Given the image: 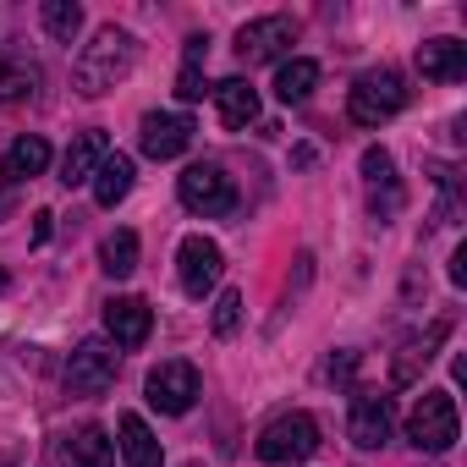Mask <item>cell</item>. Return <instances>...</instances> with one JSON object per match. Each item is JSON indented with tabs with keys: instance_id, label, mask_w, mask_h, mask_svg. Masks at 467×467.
<instances>
[{
	"instance_id": "1",
	"label": "cell",
	"mask_w": 467,
	"mask_h": 467,
	"mask_svg": "<svg viewBox=\"0 0 467 467\" xmlns=\"http://www.w3.org/2000/svg\"><path fill=\"white\" fill-rule=\"evenodd\" d=\"M132 67H138V39H132L127 28H99V34L83 45V56L72 61V88H78L83 99H99V94H110L116 83H127Z\"/></svg>"
},
{
	"instance_id": "2",
	"label": "cell",
	"mask_w": 467,
	"mask_h": 467,
	"mask_svg": "<svg viewBox=\"0 0 467 467\" xmlns=\"http://www.w3.org/2000/svg\"><path fill=\"white\" fill-rule=\"evenodd\" d=\"M401 110H407V78L390 72V67L363 72V78L347 88V116H352L358 127H385V121L401 116Z\"/></svg>"
},
{
	"instance_id": "3",
	"label": "cell",
	"mask_w": 467,
	"mask_h": 467,
	"mask_svg": "<svg viewBox=\"0 0 467 467\" xmlns=\"http://www.w3.org/2000/svg\"><path fill=\"white\" fill-rule=\"evenodd\" d=\"M407 440H412L418 451H429V456H440V451H451V445L462 440V418H456L451 390H423V396H418V407H412V418H407Z\"/></svg>"
},
{
	"instance_id": "4",
	"label": "cell",
	"mask_w": 467,
	"mask_h": 467,
	"mask_svg": "<svg viewBox=\"0 0 467 467\" xmlns=\"http://www.w3.org/2000/svg\"><path fill=\"white\" fill-rule=\"evenodd\" d=\"M254 451H259V462H270V467H297V462H308V456L319 451V423H314L308 412H286V418H275V423L254 440Z\"/></svg>"
},
{
	"instance_id": "5",
	"label": "cell",
	"mask_w": 467,
	"mask_h": 467,
	"mask_svg": "<svg viewBox=\"0 0 467 467\" xmlns=\"http://www.w3.org/2000/svg\"><path fill=\"white\" fill-rule=\"evenodd\" d=\"M143 390H149V407H154V412L182 418V412H192V401L203 396V379H198V368H192L187 358H165V363L149 368Z\"/></svg>"
},
{
	"instance_id": "6",
	"label": "cell",
	"mask_w": 467,
	"mask_h": 467,
	"mask_svg": "<svg viewBox=\"0 0 467 467\" xmlns=\"http://www.w3.org/2000/svg\"><path fill=\"white\" fill-rule=\"evenodd\" d=\"M116 368H121V352L110 341H83L67 358V390L72 396H105L116 385Z\"/></svg>"
},
{
	"instance_id": "7",
	"label": "cell",
	"mask_w": 467,
	"mask_h": 467,
	"mask_svg": "<svg viewBox=\"0 0 467 467\" xmlns=\"http://www.w3.org/2000/svg\"><path fill=\"white\" fill-rule=\"evenodd\" d=\"M176 192H182V203L192 209V214H231V203H237V192H231V176L220 171V165H187L182 176H176Z\"/></svg>"
},
{
	"instance_id": "8",
	"label": "cell",
	"mask_w": 467,
	"mask_h": 467,
	"mask_svg": "<svg viewBox=\"0 0 467 467\" xmlns=\"http://www.w3.org/2000/svg\"><path fill=\"white\" fill-rule=\"evenodd\" d=\"M292 45H297V17H259V23H248V28L237 34V56H243L248 67L281 61Z\"/></svg>"
},
{
	"instance_id": "9",
	"label": "cell",
	"mask_w": 467,
	"mask_h": 467,
	"mask_svg": "<svg viewBox=\"0 0 467 467\" xmlns=\"http://www.w3.org/2000/svg\"><path fill=\"white\" fill-rule=\"evenodd\" d=\"M176 270H182V292H187V297H209V292L220 286L225 259H220V248H214L209 237H182V248H176Z\"/></svg>"
},
{
	"instance_id": "10",
	"label": "cell",
	"mask_w": 467,
	"mask_h": 467,
	"mask_svg": "<svg viewBox=\"0 0 467 467\" xmlns=\"http://www.w3.org/2000/svg\"><path fill=\"white\" fill-rule=\"evenodd\" d=\"M347 434H352V445H363V451H379V445H390V434H396V412H390V396L358 390V396H352V418H347Z\"/></svg>"
},
{
	"instance_id": "11",
	"label": "cell",
	"mask_w": 467,
	"mask_h": 467,
	"mask_svg": "<svg viewBox=\"0 0 467 467\" xmlns=\"http://www.w3.org/2000/svg\"><path fill=\"white\" fill-rule=\"evenodd\" d=\"M187 143H192V121L176 116V110H149L143 127H138V149L149 160H176Z\"/></svg>"
},
{
	"instance_id": "12",
	"label": "cell",
	"mask_w": 467,
	"mask_h": 467,
	"mask_svg": "<svg viewBox=\"0 0 467 467\" xmlns=\"http://www.w3.org/2000/svg\"><path fill=\"white\" fill-rule=\"evenodd\" d=\"M451 336V319H434L423 336H412L401 352H396V363H390V385L396 390H407V385H418V374L434 363V352H440V341Z\"/></svg>"
},
{
	"instance_id": "13",
	"label": "cell",
	"mask_w": 467,
	"mask_h": 467,
	"mask_svg": "<svg viewBox=\"0 0 467 467\" xmlns=\"http://www.w3.org/2000/svg\"><path fill=\"white\" fill-rule=\"evenodd\" d=\"M105 330L116 336V347H143L154 330V314L143 297H110L105 303Z\"/></svg>"
},
{
	"instance_id": "14",
	"label": "cell",
	"mask_w": 467,
	"mask_h": 467,
	"mask_svg": "<svg viewBox=\"0 0 467 467\" xmlns=\"http://www.w3.org/2000/svg\"><path fill=\"white\" fill-rule=\"evenodd\" d=\"M56 467H116V445H110V434L99 423H83L72 440H61Z\"/></svg>"
},
{
	"instance_id": "15",
	"label": "cell",
	"mask_w": 467,
	"mask_h": 467,
	"mask_svg": "<svg viewBox=\"0 0 467 467\" xmlns=\"http://www.w3.org/2000/svg\"><path fill=\"white\" fill-rule=\"evenodd\" d=\"M209 94H214V110H220V127H225V132H243L248 121H259V88H254V83L225 78V83H214Z\"/></svg>"
},
{
	"instance_id": "16",
	"label": "cell",
	"mask_w": 467,
	"mask_h": 467,
	"mask_svg": "<svg viewBox=\"0 0 467 467\" xmlns=\"http://www.w3.org/2000/svg\"><path fill=\"white\" fill-rule=\"evenodd\" d=\"M105 154H110V138H105V132H78L72 149L61 154V187H83V182H94V171H99Z\"/></svg>"
},
{
	"instance_id": "17",
	"label": "cell",
	"mask_w": 467,
	"mask_h": 467,
	"mask_svg": "<svg viewBox=\"0 0 467 467\" xmlns=\"http://www.w3.org/2000/svg\"><path fill=\"white\" fill-rule=\"evenodd\" d=\"M418 72L434 83H462L467 78V45L462 39H429L418 45Z\"/></svg>"
},
{
	"instance_id": "18",
	"label": "cell",
	"mask_w": 467,
	"mask_h": 467,
	"mask_svg": "<svg viewBox=\"0 0 467 467\" xmlns=\"http://www.w3.org/2000/svg\"><path fill=\"white\" fill-rule=\"evenodd\" d=\"M121 462L127 467H165V451H160V440H154V429L138 418V412H121Z\"/></svg>"
},
{
	"instance_id": "19",
	"label": "cell",
	"mask_w": 467,
	"mask_h": 467,
	"mask_svg": "<svg viewBox=\"0 0 467 467\" xmlns=\"http://www.w3.org/2000/svg\"><path fill=\"white\" fill-rule=\"evenodd\" d=\"M45 165H50V143H45L39 132H23V138L6 149V160H0V176H6V187H17V182L39 176Z\"/></svg>"
},
{
	"instance_id": "20",
	"label": "cell",
	"mask_w": 467,
	"mask_h": 467,
	"mask_svg": "<svg viewBox=\"0 0 467 467\" xmlns=\"http://www.w3.org/2000/svg\"><path fill=\"white\" fill-rule=\"evenodd\" d=\"M132 176H138V171H132L127 154H105L99 171H94V203H99V209H116V203L132 192Z\"/></svg>"
},
{
	"instance_id": "21",
	"label": "cell",
	"mask_w": 467,
	"mask_h": 467,
	"mask_svg": "<svg viewBox=\"0 0 467 467\" xmlns=\"http://www.w3.org/2000/svg\"><path fill=\"white\" fill-rule=\"evenodd\" d=\"M314 88H319V67L314 61H281V72H275V99L281 105H308L314 99Z\"/></svg>"
},
{
	"instance_id": "22",
	"label": "cell",
	"mask_w": 467,
	"mask_h": 467,
	"mask_svg": "<svg viewBox=\"0 0 467 467\" xmlns=\"http://www.w3.org/2000/svg\"><path fill=\"white\" fill-rule=\"evenodd\" d=\"M99 265H105V275H116V281H127L132 270H138V231H110V237L99 243Z\"/></svg>"
},
{
	"instance_id": "23",
	"label": "cell",
	"mask_w": 467,
	"mask_h": 467,
	"mask_svg": "<svg viewBox=\"0 0 467 467\" xmlns=\"http://www.w3.org/2000/svg\"><path fill=\"white\" fill-rule=\"evenodd\" d=\"M363 176H368V192H374V198L385 192V209L396 214V203H401V187H396V160H390L385 149H363Z\"/></svg>"
},
{
	"instance_id": "24",
	"label": "cell",
	"mask_w": 467,
	"mask_h": 467,
	"mask_svg": "<svg viewBox=\"0 0 467 467\" xmlns=\"http://www.w3.org/2000/svg\"><path fill=\"white\" fill-rule=\"evenodd\" d=\"M39 23H45V34H50V39L72 45V39H78V28H83V6H78V0H45V6H39Z\"/></svg>"
},
{
	"instance_id": "25",
	"label": "cell",
	"mask_w": 467,
	"mask_h": 467,
	"mask_svg": "<svg viewBox=\"0 0 467 467\" xmlns=\"http://www.w3.org/2000/svg\"><path fill=\"white\" fill-rule=\"evenodd\" d=\"M34 83H39L34 67H23V61H0V105H17L23 94H34Z\"/></svg>"
},
{
	"instance_id": "26",
	"label": "cell",
	"mask_w": 467,
	"mask_h": 467,
	"mask_svg": "<svg viewBox=\"0 0 467 467\" xmlns=\"http://www.w3.org/2000/svg\"><path fill=\"white\" fill-rule=\"evenodd\" d=\"M237 325H243V297L220 292L214 297V336H237Z\"/></svg>"
},
{
	"instance_id": "27",
	"label": "cell",
	"mask_w": 467,
	"mask_h": 467,
	"mask_svg": "<svg viewBox=\"0 0 467 467\" xmlns=\"http://www.w3.org/2000/svg\"><path fill=\"white\" fill-rule=\"evenodd\" d=\"M176 99H182V105L203 99V72H198L192 61H182V72H176Z\"/></svg>"
},
{
	"instance_id": "28",
	"label": "cell",
	"mask_w": 467,
	"mask_h": 467,
	"mask_svg": "<svg viewBox=\"0 0 467 467\" xmlns=\"http://www.w3.org/2000/svg\"><path fill=\"white\" fill-rule=\"evenodd\" d=\"M451 281H456V286H467V248H456V254H451Z\"/></svg>"
},
{
	"instance_id": "29",
	"label": "cell",
	"mask_w": 467,
	"mask_h": 467,
	"mask_svg": "<svg viewBox=\"0 0 467 467\" xmlns=\"http://www.w3.org/2000/svg\"><path fill=\"white\" fill-rule=\"evenodd\" d=\"M352 368H358V358H352V352H341V358H330V379H347Z\"/></svg>"
},
{
	"instance_id": "30",
	"label": "cell",
	"mask_w": 467,
	"mask_h": 467,
	"mask_svg": "<svg viewBox=\"0 0 467 467\" xmlns=\"http://www.w3.org/2000/svg\"><path fill=\"white\" fill-rule=\"evenodd\" d=\"M34 220H39V225H34V243H45V237H50V209H39Z\"/></svg>"
},
{
	"instance_id": "31",
	"label": "cell",
	"mask_w": 467,
	"mask_h": 467,
	"mask_svg": "<svg viewBox=\"0 0 467 467\" xmlns=\"http://www.w3.org/2000/svg\"><path fill=\"white\" fill-rule=\"evenodd\" d=\"M12 209H17V192H12V187H6V192H0V220H6V214H12Z\"/></svg>"
},
{
	"instance_id": "32",
	"label": "cell",
	"mask_w": 467,
	"mask_h": 467,
	"mask_svg": "<svg viewBox=\"0 0 467 467\" xmlns=\"http://www.w3.org/2000/svg\"><path fill=\"white\" fill-rule=\"evenodd\" d=\"M0 467H17V456H12V451H0Z\"/></svg>"
},
{
	"instance_id": "33",
	"label": "cell",
	"mask_w": 467,
	"mask_h": 467,
	"mask_svg": "<svg viewBox=\"0 0 467 467\" xmlns=\"http://www.w3.org/2000/svg\"><path fill=\"white\" fill-rule=\"evenodd\" d=\"M6 286H12V281H6V270H0V292H6Z\"/></svg>"
},
{
	"instance_id": "34",
	"label": "cell",
	"mask_w": 467,
	"mask_h": 467,
	"mask_svg": "<svg viewBox=\"0 0 467 467\" xmlns=\"http://www.w3.org/2000/svg\"><path fill=\"white\" fill-rule=\"evenodd\" d=\"M182 467H203V462H182Z\"/></svg>"
}]
</instances>
